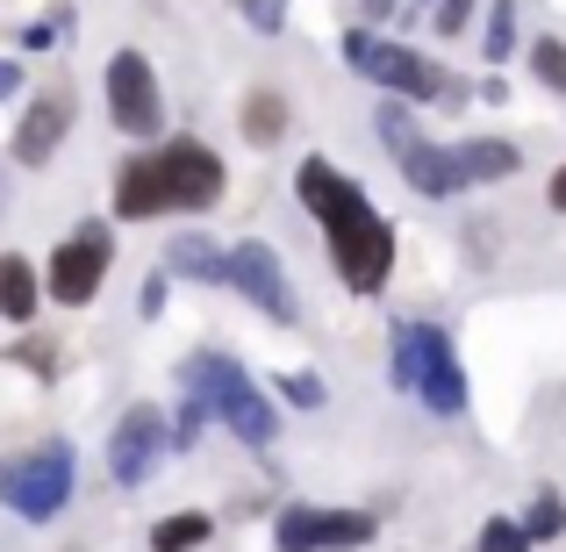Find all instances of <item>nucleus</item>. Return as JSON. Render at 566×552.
<instances>
[{"mask_svg":"<svg viewBox=\"0 0 566 552\" xmlns=\"http://www.w3.org/2000/svg\"><path fill=\"white\" fill-rule=\"evenodd\" d=\"M237 14H244L251 37H280L287 29V0H237Z\"/></svg>","mask_w":566,"mask_h":552,"instance_id":"393cba45","label":"nucleus"},{"mask_svg":"<svg viewBox=\"0 0 566 552\" xmlns=\"http://www.w3.org/2000/svg\"><path fill=\"white\" fill-rule=\"evenodd\" d=\"M101 94H108V123L123 129V137L151 144L158 129H166V86H158V65L137 51V43H123V51L108 58V72H101Z\"/></svg>","mask_w":566,"mask_h":552,"instance_id":"0eeeda50","label":"nucleus"},{"mask_svg":"<svg viewBox=\"0 0 566 552\" xmlns=\"http://www.w3.org/2000/svg\"><path fill=\"white\" fill-rule=\"evenodd\" d=\"M395 166H401V180L423 194V201H452V194H467V173H459V152H452V144H430L423 137V144H409Z\"/></svg>","mask_w":566,"mask_h":552,"instance_id":"ddd939ff","label":"nucleus"},{"mask_svg":"<svg viewBox=\"0 0 566 552\" xmlns=\"http://www.w3.org/2000/svg\"><path fill=\"white\" fill-rule=\"evenodd\" d=\"M409 331H416V387H409V395L423 402L430 416L459 424L473 395H467V366H459L452 331H438V323H416V316H409Z\"/></svg>","mask_w":566,"mask_h":552,"instance_id":"9d476101","label":"nucleus"},{"mask_svg":"<svg viewBox=\"0 0 566 552\" xmlns=\"http://www.w3.org/2000/svg\"><path fill=\"white\" fill-rule=\"evenodd\" d=\"M230 187L222 152L201 137H166L158 152H137L115 173V222H158V216H208Z\"/></svg>","mask_w":566,"mask_h":552,"instance_id":"f03ea898","label":"nucleus"},{"mask_svg":"<svg viewBox=\"0 0 566 552\" xmlns=\"http://www.w3.org/2000/svg\"><path fill=\"white\" fill-rule=\"evenodd\" d=\"M8 366H22V373H36V381H51V373H57V345H51V337H22V345H8Z\"/></svg>","mask_w":566,"mask_h":552,"instance_id":"5701e85b","label":"nucleus"},{"mask_svg":"<svg viewBox=\"0 0 566 552\" xmlns=\"http://www.w3.org/2000/svg\"><path fill=\"white\" fill-rule=\"evenodd\" d=\"M273 395H280V402H294V409H323V381H316V373H280Z\"/></svg>","mask_w":566,"mask_h":552,"instance_id":"a878e982","label":"nucleus"},{"mask_svg":"<svg viewBox=\"0 0 566 552\" xmlns=\"http://www.w3.org/2000/svg\"><path fill=\"white\" fill-rule=\"evenodd\" d=\"M166 273L172 280H193V288H230V244L187 230V237H172V244H166Z\"/></svg>","mask_w":566,"mask_h":552,"instance_id":"4468645a","label":"nucleus"},{"mask_svg":"<svg viewBox=\"0 0 566 552\" xmlns=\"http://www.w3.org/2000/svg\"><path fill=\"white\" fill-rule=\"evenodd\" d=\"M473 14H481V0H438V8H430V29H438V37H459Z\"/></svg>","mask_w":566,"mask_h":552,"instance_id":"c85d7f7f","label":"nucleus"},{"mask_svg":"<svg viewBox=\"0 0 566 552\" xmlns=\"http://www.w3.org/2000/svg\"><path fill=\"white\" fill-rule=\"evenodd\" d=\"M72 445L65 438H43L29 445V452L0 459V510H14L22 524H51V517H65L72 502Z\"/></svg>","mask_w":566,"mask_h":552,"instance_id":"39448f33","label":"nucleus"},{"mask_svg":"<svg viewBox=\"0 0 566 552\" xmlns=\"http://www.w3.org/2000/svg\"><path fill=\"white\" fill-rule=\"evenodd\" d=\"M180 387H187V395H201L208 424H222L237 445L273 452V438H280V402L265 395V387L251 381L230 352H193V360L180 366Z\"/></svg>","mask_w":566,"mask_h":552,"instance_id":"7ed1b4c3","label":"nucleus"},{"mask_svg":"<svg viewBox=\"0 0 566 552\" xmlns=\"http://www.w3.org/2000/svg\"><path fill=\"white\" fill-rule=\"evenodd\" d=\"M374 137H380V152H409V144H423V129H416V108L409 101H395V94H380V108H374Z\"/></svg>","mask_w":566,"mask_h":552,"instance_id":"6ab92c4d","label":"nucleus"},{"mask_svg":"<svg viewBox=\"0 0 566 552\" xmlns=\"http://www.w3.org/2000/svg\"><path fill=\"white\" fill-rule=\"evenodd\" d=\"M395 8H401V0H359V22H374V29H387V22H395Z\"/></svg>","mask_w":566,"mask_h":552,"instance_id":"7c9ffc66","label":"nucleus"},{"mask_svg":"<svg viewBox=\"0 0 566 552\" xmlns=\"http://www.w3.org/2000/svg\"><path fill=\"white\" fill-rule=\"evenodd\" d=\"M172 452V430H166V409L158 402H129L108 430V481L115 488H144Z\"/></svg>","mask_w":566,"mask_h":552,"instance_id":"1a4fd4ad","label":"nucleus"},{"mask_svg":"<svg viewBox=\"0 0 566 552\" xmlns=\"http://www.w3.org/2000/svg\"><path fill=\"white\" fill-rule=\"evenodd\" d=\"M337 51H345V65L359 72L366 86L409 101V108H430V101L452 94V80H444L438 58L416 51V43H401V37H387V29H374V22H352L345 37H337Z\"/></svg>","mask_w":566,"mask_h":552,"instance_id":"20e7f679","label":"nucleus"},{"mask_svg":"<svg viewBox=\"0 0 566 552\" xmlns=\"http://www.w3.org/2000/svg\"><path fill=\"white\" fill-rule=\"evenodd\" d=\"M108 273H115V222L94 216V222H80V230L43 259V294H51L57 309H86Z\"/></svg>","mask_w":566,"mask_h":552,"instance_id":"423d86ee","label":"nucleus"},{"mask_svg":"<svg viewBox=\"0 0 566 552\" xmlns=\"http://www.w3.org/2000/svg\"><path fill=\"white\" fill-rule=\"evenodd\" d=\"M166 430H172V445H193V438H201V430H208V409H201V395H187L180 409L166 416Z\"/></svg>","mask_w":566,"mask_h":552,"instance_id":"cd10ccee","label":"nucleus"},{"mask_svg":"<svg viewBox=\"0 0 566 552\" xmlns=\"http://www.w3.org/2000/svg\"><path fill=\"white\" fill-rule=\"evenodd\" d=\"M524 65L545 94H566V37H531L524 43Z\"/></svg>","mask_w":566,"mask_h":552,"instance_id":"412c9836","label":"nucleus"},{"mask_svg":"<svg viewBox=\"0 0 566 552\" xmlns=\"http://www.w3.org/2000/svg\"><path fill=\"white\" fill-rule=\"evenodd\" d=\"M230 288L244 294L259 316L273 323H302V302H294V273L280 265V251L265 237H237L230 244Z\"/></svg>","mask_w":566,"mask_h":552,"instance_id":"9b49d317","label":"nucleus"},{"mask_svg":"<svg viewBox=\"0 0 566 552\" xmlns=\"http://www.w3.org/2000/svg\"><path fill=\"white\" fill-rule=\"evenodd\" d=\"M380 517L374 510H316V502H287L273 517V545L280 552H359L374 545Z\"/></svg>","mask_w":566,"mask_h":552,"instance_id":"6e6552de","label":"nucleus"},{"mask_svg":"<svg viewBox=\"0 0 566 552\" xmlns=\"http://www.w3.org/2000/svg\"><path fill=\"white\" fill-rule=\"evenodd\" d=\"M452 152H459L467 187H495V180H510V173L524 166V152H516L510 137H467V144H452Z\"/></svg>","mask_w":566,"mask_h":552,"instance_id":"dca6fc26","label":"nucleus"},{"mask_svg":"<svg viewBox=\"0 0 566 552\" xmlns=\"http://www.w3.org/2000/svg\"><path fill=\"white\" fill-rule=\"evenodd\" d=\"M237 129H244V144L273 152V144L287 137V94H273V86H251L244 108H237Z\"/></svg>","mask_w":566,"mask_h":552,"instance_id":"f3484780","label":"nucleus"},{"mask_svg":"<svg viewBox=\"0 0 566 552\" xmlns=\"http://www.w3.org/2000/svg\"><path fill=\"white\" fill-rule=\"evenodd\" d=\"M166 294H172V273H166V265H151V273H144V288H137V316L158 323V316H166Z\"/></svg>","mask_w":566,"mask_h":552,"instance_id":"bb28decb","label":"nucleus"},{"mask_svg":"<svg viewBox=\"0 0 566 552\" xmlns=\"http://www.w3.org/2000/svg\"><path fill=\"white\" fill-rule=\"evenodd\" d=\"M481 14H488L481 58H488V65H510L516 43H524V8H516V0H481Z\"/></svg>","mask_w":566,"mask_h":552,"instance_id":"a211bd4d","label":"nucleus"},{"mask_svg":"<svg viewBox=\"0 0 566 552\" xmlns=\"http://www.w3.org/2000/svg\"><path fill=\"white\" fill-rule=\"evenodd\" d=\"M72 115H80L72 86H65V80H51V86H43V94L22 108V123H14V144H8V152H14V166H29V173H36V166H51V158H57V144L72 137Z\"/></svg>","mask_w":566,"mask_h":552,"instance_id":"f8f14e48","label":"nucleus"},{"mask_svg":"<svg viewBox=\"0 0 566 552\" xmlns=\"http://www.w3.org/2000/svg\"><path fill=\"white\" fill-rule=\"evenodd\" d=\"M409 8H416V22H430V8H438V0H409Z\"/></svg>","mask_w":566,"mask_h":552,"instance_id":"473e14b6","label":"nucleus"},{"mask_svg":"<svg viewBox=\"0 0 566 552\" xmlns=\"http://www.w3.org/2000/svg\"><path fill=\"white\" fill-rule=\"evenodd\" d=\"M43 309V273L22 251H0V323H36Z\"/></svg>","mask_w":566,"mask_h":552,"instance_id":"2eb2a0df","label":"nucleus"},{"mask_svg":"<svg viewBox=\"0 0 566 552\" xmlns=\"http://www.w3.org/2000/svg\"><path fill=\"white\" fill-rule=\"evenodd\" d=\"M545 201H553V216H566V158H559V173H553V187H545Z\"/></svg>","mask_w":566,"mask_h":552,"instance_id":"2f4dec72","label":"nucleus"},{"mask_svg":"<svg viewBox=\"0 0 566 552\" xmlns=\"http://www.w3.org/2000/svg\"><path fill=\"white\" fill-rule=\"evenodd\" d=\"M208 510H172V517H158L151 524V552H193V545H208Z\"/></svg>","mask_w":566,"mask_h":552,"instance_id":"aec40b11","label":"nucleus"},{"mask_svg":"<svg viewBox=\"0 0 566 552\" xmlns=\"http://www.w3.org/2000/svg\"><path fill=\"white\" fill-rule=\"evenodd\" d=\"M524 531H531V545H553V539H566V496H559V488H538V496H531Z\"/></svg>","mask_w":566,"mask_h":552,"instance_id":"4be33fe9","label":"nucleus"},{"mask_svg":"<svg viewBox=\"0 0 566 552\" xmlns=\"http://www.w3.org/2000/svg\"><path fill=\"white\" fill-rule=\"evenodd\" d=\"M294 194H302V208L316 216L337 280H345L359 302L387 294V273H395V222L366 201V187L316 152V158H302V173H294Z\"/></svg>","mask_w":566,"mask_h":552,"instance_id":"f257e3e1","label":"nucleus"},{"mask_svg":"<svg viewBox=\"0 0 566 552\" xmlns=\"http://www.w3.org/2000/svg\"><path fill=\"white\" fill-rule=\"evenodd\" d=\"M481 552H531L524 517H488V524H481Z\"/></svg>","mask_w":566,"mask_h":552,"instance_id":"b1692460","label":"nucleus"},{"mask_svg":"<svg viewBox=\"0 0 566 552\" xmlns=\"http://www.w3.org/2000/svg\"><path fill=\"white\" fill-rule=\"evenodd\" d=\"M22 80H29V72H22V58H0V101H14V94H22Z\"/></svg>","mask_w":566,"mask_h":552,"instance_id":"c756f323","label":"nucleus"}]
</instances>
